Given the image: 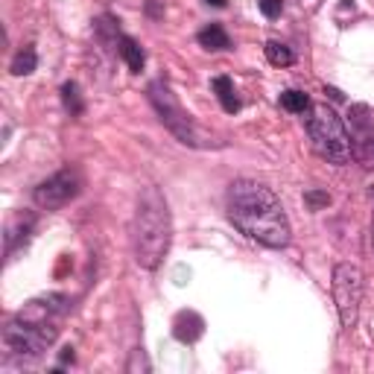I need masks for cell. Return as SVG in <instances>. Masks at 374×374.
Here are the masks:
<instances>
[{
	"label": "cell",
	"instance_id": "1",
	"mask_svg": "<svg viewBox=\"0 0 374 374\" xmlns=\"http://www.w3.org/2000/svg\"><path fill=\"white\" fill-rule=\"evenodd\" d=\"M226 210L234 228H240L249 240L266 249L289 245V219L284 214V205L266 184L252 179L234 182L226 196Z\"/></svg>",
	"mask_w": 374,
	"mask_h": 374
},
{
	"label": "cell",
	"instance_id": "2",
	"mask_svg": "<svg viewBox=\"0 0 374 374\" xmlns=\"http://www.w3.org/2000/svg\"><path fill=\"white\" fill-rule=\"evenodd\" d=\"M62 301H65L62 296H47V298H32L30 304H23L18 316L3 331L6 354L21 357V360L41 357L58 336L56 316L62 310Z\"/></svg>",
	"mask_w": 374,
	"mask_h": 374
},
{
	"label": "cell",
	"instance_id": "3",
	"mask_svg": "<svg viewBox=\"0 0 374 374\" xmlns=\"http://www.w3.org/2000/svg\"><path fill=\"white\" fill-rule=\"evenodd\" d=\"M173 222L167 199L155 184H146L138 196V208L132 217V254L135 263L144 269H158L170 249Z\"/></svg>",
	"mask_w": 374,
	"mask_h": 374
},
{
	"label": "cell",
	"instance_id": "4",
	"mask_svg": "<svg viewBox=\"0 0 374 374\" xmlns=\"http://www.w3.org/2000/svg\"><path fill=\"white\" fill-rule=\"evenodd\" d=\"M146 97H149V102H152V109H155L158 120L167 126L170 132L182 140L184 146H199V149H205V146H219V140L210 138L205 129L199 126L193 117L182 109V102L175 100V94L170 91V85H167L164 79L149 82Z\"/></svg>",
	"mask_w": 374,
	"mask_h": 374
},
{
	"label": "cell",
	"instance_id": "5",
	"mask_svg": "<svg viewBox=\"0 0 374 374\" xmlns=\"http://www.w3.org/2000/svg\"><path fill=\"white\" fill-rule=\"evenodd\" d=\"M307 135L316 149V155L331 164H348L354 149H351V135L345 132L342 120L327 105H310L307 117Z\"/></svg>",
	"mask_w": 374,
	"mask_h": 374
},
{
	"label": "cell",
	"instance_id": "6",
	"mask_svg": "<svg viewBox=\"0 0 374 374\" xmlns=\"http://www.w3.org/2000/svg\"><path fill=\"white\" fill-rule=\"evenodd\" d=\"M333 301L339 310V322L342 327H354L362 304V272L354 263H339L333 269Z\"/></svg>",
	"mask_w": 374,
	"mask_h": 374
},
{
	"label": "cell",
	"instance_id": "7",
	"mask_svg": "<svg viewBox=\"0 0 374 374\" xmlns=\"http://www.w3.org/2000/svg\"><path fill=\"white\" fill-rule=\"evenodd\" d=\"M79 187H82V175L76 170H58L56 175H50L47 182H41L38 187H35L32 202L41 210H58L79 193Z\"/></svg>",
	"mask_w": 374,
	"mask_h": 374
},
{
	"label": "cell",
	"instance_id": "8",
	"mask_svg": "<svg viewBox=\"0 0 374 374\" xmlns=\"http://www.w3.org/2000/svg\"><path fill=\"white\" fill-rule=\"evenodd\" d=\"M351 123H354V138H351V149H354V155L371 167L374 164V120L366 117V105H357V109H351Z\"/></svg>",
	"mask_w": 374,
	"mask_h": 374
},
{
	"label": "cell",
	"instance_id": "9",
	"mask_svg": "<svg viewBox=\"0 0 374 374\" xmlns=\"http://www.w3.org/2000/svg\"><path fill=\"white\" fill-rule=\"evenodd\" d=\"M202 331H205V322H202V316L193 310H182L173 322V333L179 342H196V339L202 336Z\"/></svg>",
	"mask_w": 374,
	"mask_h": 374
},
{
	"label": "cell",
	"instance_id": "10",
	"mask_svg": "<svg viewBox=\"0 0 374 374\" xmlns=\"http://www.w3.org/2000/svg\"><path fill=\"white\" fill-rule=\"evenodd\" d=\"M117 47H120V56H123V62L129 65V70H132V74H140V70H144V62H146V56H144V50H140V44L135 38H129V35H120Z\"/></svg>",
	"mask_w": 374,
	"mask_h": 374
},
{
	"label": "cell",
	"instance_id": "11",
	"mask_svg": "<svg viewBox=\"0 0 374 374\" xmlns=\"http://www.w3.org/2000/svg\"><path fill=\"white\" fill-rule=\"evenodd\" d=\"M199 44H202L205 50H228L231 38H228V32L222 30L219 23H208L205 30H199Z\"/></svg>",
	"mask_w": 374,
	"mask_h": 374
},
{
	"label": "cell",
	"instance_id": "12",
	"mask_svg": "<svg viewBox=\"0 0 374 374\" xmlns=\"http://www.w3.org/2000/svg\"><path fill=\"white\" fill-rule=\"evenodd\" d=\"M214 91H217V97H219V105H222V109H226L228 114L240 111V100H237V94H234V85H231L228 76H217V79H214Z\"/></svg>",
	"mask_w": 374,
	"mask_h": 374
},
{
	"label": "cell",
	"instance_id": "13",
	"mask_svg": "<svg viewBox=\"0 0 374 374\" xmlns=\"http://www.w3.org/2000/svg\"><path fill=\"white\" fill-rule=\"evenodd\" d=\"M35 65H38V56H35V50H32V47H23V50L12 58V67L9 70L15 76H30L32 70H35Z\"/></svg>",
	"mask_w": 374,
	"mask_h": 374
},
{
	"label": "cell",
	"instance_id": "14",
	"mask_svg": "<svg viewBox=\"0 0 374 374\" xmlns=\"http://www.w3.org/2000/svg\"><path fill=\"white\" fill-rule=\"evenodd\" d=\"M62 102H65V109L70 111V117H79L82 111H85V102H82V97H79L76 82H65V85H62Z\"/></svg>",
	"mask_w": 374,
	"mask_h": 374
},
{
	"label": "cell",
	"instance_id": "15",
	"mask_svg": "<svg viewBox=\"0 0 374 374\" xmlns=\"http://www.w3.org/2000/svg\"><path fill=\"white\" fill-rule=\"evenodd\" d=\"M280 105L292 114H304V111H310V97L301 91H284L280 94Z\"/></svg>",
	"mask_w": 374,
	"mask_h": 374
},
{
	"label": "cell",
	"instance_id": "16",
	"mask_svg": "<svg viewBox=\"0 0 374 374\" xmlns=\"http://www.w3.org/2000/svg\"><path fill=\"white\" fill-rule=\"evenodd\" d=\"M263 50H266V58H269V62L278 65V67H287V65L296 62V56H292V50H289V47H284L280 41H269V44L263 47Z\"/></svg>",
	"mask_w": 374,
	"mask_h": 374
},
{
	"label": "cell",
	"instance_id": "17",
	"mask_svg": "<svg viewBox=\"0 0 374 374\" xmlns=\"http://www.w3.org/2000/svg\"><path fill=\"white\" fill-rule=\"evenodd\" d=\"M304 202H307L313 210H319L324 205H331V193H324V190H307L304 193Z\"/></svg>",
	"mask_w": 374,
	"mask_h": 374
},
{
	"label": "cell",
	"instance_id": "18",
	"mask_svg": "<svg viewBox=\"0 0 374 374\" xmlns=\"http://www.w3.org/2000/svg\"><path fill=\"white\" fill-rule=\"evenodd\" d=\"M257 6L266 18H278L280 15V0H257Z\"/></svg>",
	"mask_w": 374,
	"mask_h": 374
},
{
	"label": "cell",
	"instance_id": "19",
	"mask_svg": "<svg viewBox=\"0 0 374 374\" xmlns=\"http://www.w3.org/2000/svg\"><path fill=\"white\" fill-rule=\"evenodd\" d=\"M126 368H129V371H135V368L149 371V362H146V357H144V351H135V357H132V362H129Z\"/></svg>",
	"mask_w": 374,
	"mask_h": 374
},
{
	"label": "cell",
	"instance_id": "20",
	"mask_svg": "<svg viewBox=\"0 0 374 374\" xmlns=\"http://www.w3.org/2000/svg\"><path fill=\"white\" fill-rule=\"evenodd\" d=\"M324 94H331V100H336V102H339V100H342V94H339V91H336V88H327V91H324Z\"/></svg>",
	"mask_w": 374,
	"mask_h": 374
},
{
	"label": "cell",
	"instance_id": "21",
	"mask_svg": "<svg viewBox=\"0 0 374 374\" xmlns=\"http://www.w3.org/2000/svg\"><path fill=\"white\" fill-rule=\"evenodd\" d=\"M67 360H74V348H65V354H62V362H67Z\"/></svg>",
	"mask_w": 374,
	"mask_h": 374
},
{
	"label": "cell",
	"instance_id": "22",
	"mask_svg": "<svg viewBox=\"0 0 374 374\" xmlns=\"http://www.w3.org/2000/svg\"><path fill=\"white\" fill-rule=\"evenodd\" d=\"M205 3H210V6H226V0H205Z\"/></svg>",
	"mask_w": 374,
	"mask_h": 374
},
{
	"label": "cell",
	"instance_id": "23",
	"mask_svg": "<svg viewBox=\"0 0 374 374\" xmlns=\"http://www.w3.org/2000/svg\"><path fill=\"white\" fill-rule=\"evenodd\" d=\"M371 243H374V222H371Z\"/></svg>",
	"mask_w": 374,
	"mask_h": 374
}]
</instances>
